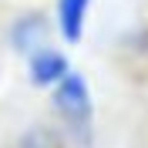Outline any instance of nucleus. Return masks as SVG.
I'll use <instances>...</instances> for the list:
<instances>
[{
	"label": "nucleus",
	"mask_w": 148,
	"mask_h": 148,
	"mask_svg": "<svg viewBox=\"0 0 148 148\" xmlns=\"http://www.w3.org/2000/svg\"><path fill=\"white\" fill-rule=\"evenodd\" d=\"M54 108L61 111V118L67 121V128L77 135V138L88 141L91 135V91H88V81H84V74H74L67 71L61 81L54 84Z\"/></svg>",
	"instance_id": "nucleus-1"
},
{
	"label": "nucleus",
	"mask_w": 148,
	"mask_h": 148,
	"mask_svg": "<svg viewBox=\"0 0 148 148\" xmlns=\"http://www.w3.org/2000/svg\"><path fill=\"white\" fill-rule=\"evenodd\" d=\"M27 71H30V81H34L37 88H54L71 67H67V57H64V54L40 47V51H30Z\"/></svg>",
	"instance_id": "nucleus-2"
},
{
	"label": "nucleus",
	"mask_w": 148,
	"mask_h": 148,
	"mask_svg": "<svg viewBox=\"0 0 148 148\" xmlns=\"http://www.w3.org/2000/svg\"><path fill=\"white\" fill-rule=\"evenodd\" d=\"M44 30H47V20L40 17V14H24V17H17L14 27H10V44H14V51H20V54L37 51V44L44 40Z\"/></svg>",
	"instance_id": "nucleus-3"
},
{
	"label": "nucleus",
	"mask_w": 148,
	"mask_h": 148,
	"mask_svg": "<svg viewBox=\"0 0 148 148\" xmlns=\"http://www.w3.org/2000/svg\"><path fill=\"white\" fill-rule=\"evenodd\" d=\"M88 3L91 0H57V27H61L67 44L81 40L84 20H88Z\"/></svg>",
	"instance_id": "nucleus-4"
},
{
	"label": "nucleus",
	"mask_w": 148,
	"mask_h": 148,
	"mask_svg": "<svg viewBox=\"0 0 148 148\" xmlns=\"http://www.w3.org/2000/svg\"><path fill=\"white\" fill-rule=\"evenodd\" d=\"M20 148H64V141L57 138L51 128L37 125V128L24 131V138H20Z\"/></svg>",
	"instance_id": "nucleus-5"
}]
</instances>
